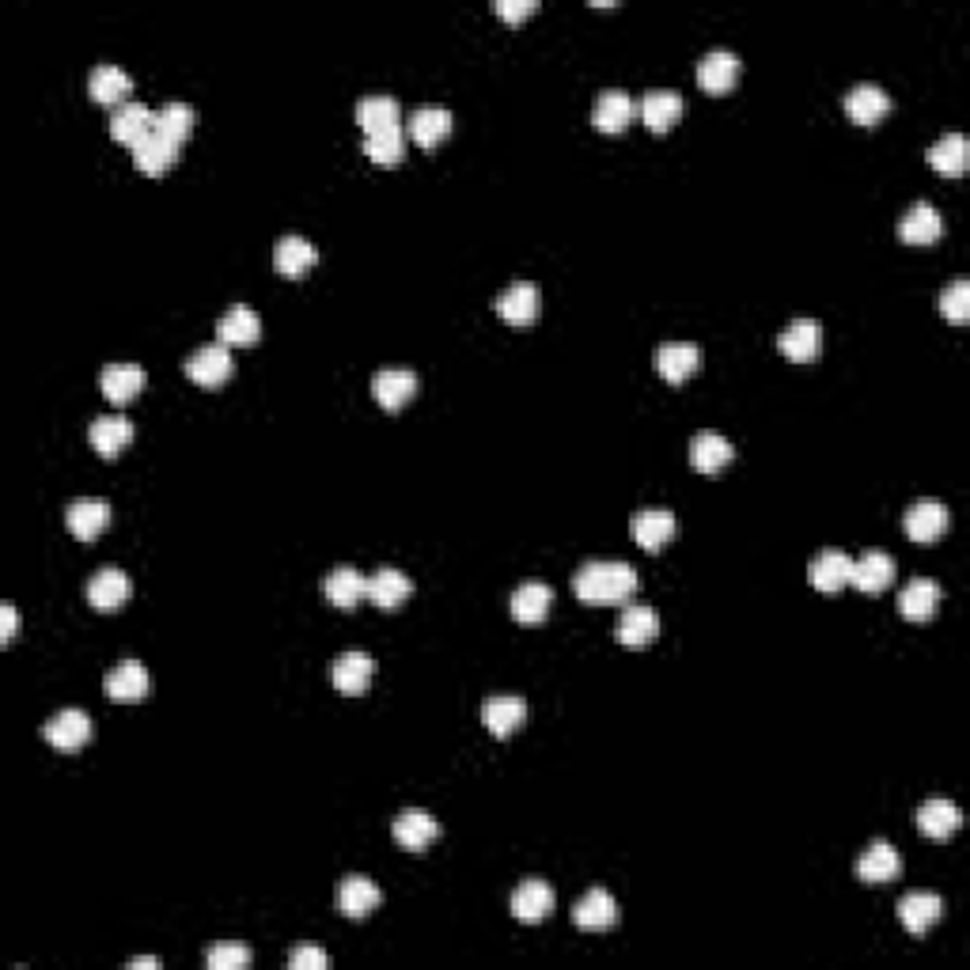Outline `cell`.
<instances>
[{"label": "cell", "mask_w": 970, "mask_h": 970, "mask_svg": "<svg viewBox=\"0 0 970 970\" xmlns=\"http://www.w3.org/2000/svg\"><path fill=\"white\" fill-rule=\"evenodd\" d=\"M819 345H823V327H819L816 319H808V315L789 319L781 327V334H777V349H781L789 361H811V356L819 353Z\"/></svg>", "instance_id": "52a82bcc"}, {"label": "cell", "mask_w": 970, "mask_h": 970, "mask_svg": "<svg viewBox=\"0 0 970 970\" xmlns=\"http://www.w3.org/2000/svg\"><path fill=\"white\" fill-rule=\"evenodd\" d=\"M364 152H369L375 163H398L402 152H406L402 121L398 126H387V129H375V134H364Z\"/></svg>", "instance_id": "bcb514c9"}, {"label": "cell", "mask_w": 970, "mask_h": 970, "mask_svg": "<svg viewBox=\"0 0 970 970\" xmlns=\"http://www.w3.org/2000/svg\"><path fill=\"white\" fill-rule=\"evenodd\" d=\"M937 607H940V584L925 580V576H917V580H910L898 591V615L910 618V622H925Z\"/></svg>", "instance_id": "ab89813d"}, {"label": "cell", "mask_w": 970, "mask_h": 970, "mask_svg": "<svg viewBox=\"0 0 970 970\" xmlns=\"http://www.w3.org/2000/svg\"><path fill=\"white\" fill-rule=\"evenodd\" d=\"M539 303H543V292H539L535 281H512L493 300V308H497V315H501L504 322H512V327H523V322H531L539 315Z\"/></svg>", "instance_id": "8fae6325"}, {"label": "cell", "mask_w": 970, "mask_h": 970, "mask_svg": "<svg viewBox=\"0 0 970 970\" xmlns=\"http://www.w3.org/2000/svg\"><path fill=\"white\" fill-rule=\"evenodd\" d=\"M736 76H739V54H732V50H710V54L697 61V84L713 95L728 92V87L736 84Z\"/></svg>", "instance_id": "e575fe53"}, {"label": "cell", "mask_w": 970, "mask_h": 970, "mask_svg": "<svg viewBox=\"0 0 970 970\" xmlns=\"http://www.w3.org/2000/svg\"><path fill=\"white\" fill-rule=\"evenodd\" d=\"M274 262H277V269H281L285 277H303L315 266V262H319V247H315L308 235L288 232V235H281V239H277Z\"/></svg>", "instance_id": "4dcf8cb0"}, {"label": "cell", "mask_w": 970, "mask_h": 970, "mask_svg": "<svg viewBox=\"0 0 970 970\" xmlns=\"http://www.w3.org/2000/svg\"><path fill=\"white\" fill-rule=\"evenodd\" d=\"M372 395L380 406L398 409L417 395V372L414 369H380L372 375Z\"/></svg>", "instance_id": "d6986e66"}, {"label": "cell", "mask_w": 970, "mask_h": 970, "mask_svg": "<svg viewBox=\"0 0 970 970\" xmlns=\"http://www.w3.org/2000/svg\"><path fill=\"white\" fill-rule=\"evenodd\" d=\"M615 637H618V644H626V649H644V644H652L660 637L657 610H652L649 603H629L622 615H618Z\"/></svg>", "instance_id": "277c9868"}, {"label": "cell", "mask_w": 970, "mask_h": 970, "mask_svg": "<svg viewBox=\"0 0 970 970\" xmlns=\"http://www.w3.org/2000/svg\"><path fill=\"white\" fill-rule=\"evenodd\" d=\"M850 569H853L850 554H842V550H823L819 557H811L808 580L816 584L819 591H838L842 584H850Z\"/></svg>", "instance_id": "8d00e7d4"}, {"label": "cell", "mask_w": 970, "mask_h": 970, "mask_svg": "<svg viewBox=\"0 0 970 970\" xmlns=\"http://www.w3.org/2000/svg\"><path fill=\"white\" fill-rule=\"evenodd\" d=\"M535 8H539L535 0H493V12L504 15V20H512V23H520L523 15H531Z\"/></svg>", "instance_id": "f907efd6"}, {"label": "cell", "mask_w": 970, "mask_h": 970, "mask_svg": "<svg viewBox=\"0 0 970 970\" xmlns=\"http://www.w3.org/2000/svg\"><path fill=\"white\" fill-rule=\"evenodd\" d=\"M99 387L103 395L110 402H129L134 395H141L145 387V369L134 361H115V364H103L99 372Z\"/></svg>", "instance_id": "83f0119b"}, {"label": "cell", "mask_w": 970, "mask_h": 970, "mask_svg": "<svg viewBox=\"0 0 970 970\" xmlns=\"http://www.w3.org/2000/svg\"><path fill=\"white\" fill-rule=\"evenodd\" d=\"M637 569L629 562H588L573 576V591L584 603H622L637 591Z\"/></svg>", "instance_id": "6da1fadb"}, {"label": "cell", "mask_w": 970, "mask_h": 970, "mask_svg": "<svg viewBox=\"0 0 970 970\" xmlns=\"http://www.w3.org/2000/svg\"><path fill=\"white\" fill-rule=\"evenodd\" d=\"M573 921L580 925V929H607V925H615L618 921L615 895H610V891H603V887H591L588 895L573 906Z\"/></svg>", "instance_id": "74e56055"}, {"label": "cell", "mask_w": 970, "mask_h": 970, "mask_svg": "<svg viewBox=\"0 0 970 970\" xmlns=\"http://www.w3.org/2000/svg\"><path fill=\"white\" fill-rule=\"evenodd\" d=\"M288 967H292V970H322V967H327V951L311 948V944H303V948H292V956H288Z\"/></svg>", "instance_id": "681fc988"}, {"label": "cell", "mask_w": 970, "mask_h": 970, "mask_svg": "<svg viewBox=\"0 0 970 970\" xmlns=\"http://www.w3.org/2000/svg\"><path fill=\"white\" fill-rule=\"evenodd\" d=\"M372 675H375V660L361 649L342 652V657L330 663V683H334L338 690H345V694H361V690H369Z\"/></svg>", "instance_id": "e0dca14e"}, {"label": "cell", "mask_w": 970, "mask_h": 970, "mask_svg": "<svg viewBox=\"0 0 970 970\" xmlns=\"http://www.w3.org/2000/svg\"><path fill=\"white\" fill-rule=\"evenodd\" d=\"M637 110H641L644 126L663 134V129H671L683 118V95H679L675 87H652V92L641 95V107Z\"/></svg>", "instance_id": "9a60e30c"}, {"label": "cell", "mask_w": 970, "mask_h": 970, "mask_svg": "<svg viewBox=\"0 0 970 970\" xmlns=\"http://www.w3.org/2000/svg\"><path fill=\"white\" fill-rule=\"evenodd\" d=\"M87 436H92V448L99 451V456H118V451L134 440V422H129L126 414H99L92 422V428H87Z\"/></svg>", "instance_id": "d590c367"}, {"label": "cell", "mask_w": 970, "mask_h": 970, "mask_svg": "<svg viewBox=\"0 0 970 970\" xmlns=\"http://www.w3.org/2000/svg\"><path fill=\"white\" fill-rule=\"evenodd\" d=\"M550 607H554V588L543 580H527L520 584V588L512 591V618L515 622H543V618L550 615Z\"/></svg>", "instance_id": "836d02e7"}, {"label": "cell", "mask_w": 970, "mask_h": 970, "mask_svg": "<svg viewBox=\"0 0 970 970\" xmlns=\"http://www.w3.org/2000/svg\"><path fill=\"white\" fill-rule=\"evenodd\" d=\"M736 448H732L728 436L713 433V428H702V433L690 436V467L702 470V475H713V470L728 467Z\"/></svg>", "instance_id": "5bb4252c"}, {"label": "cell", "mask_w": 970, "mask_h": 970, "mask_svg": "<svg viewBox=\"0 0 970 970\" xmlns=\"http://www.w3.org/2000/svg\"><path fill=\"white\" fill-rule=\"evenodd\" d=\"M402 118V103L395 99V95H364V99H356V121H361L364 134H375V129H387V126H398Z\"/></svg>", "instance_id": "b9f144b4"}, {"label": "cell", "mask_w": 970, "mask_h": 970, "mask_svg": "<svg viewBox=\"0 0 970 970\" xmlns=\"http://www.w3.org/2000/svg\"><path fill=\"white\" fill-rule=\"evenodd\" d=\"M451 121L456 118H451V110L444 107V103H425V107H417L414 115H409V137H414L417 145L433 148L451 134Z\"/></svg>", "instance_id": "1f68e13d"}, {"label": "cell", "mask_w": 970, "mask_h": 970, "mask_svg": "<svg viewBox=\"0 0 970 970\" xmlns=\"http://www.w3.org/2000/svg\"><path fill=\"white\" fill-rule=\"evenodd\" d=\"M675 512L671 509H641L629 515V535H633L637 546L644 550H660L663 543H668L671 535H675Z\"/></svg>", "instance_id": "7c38bea8"}, {"label": "cell", "mask_w": 970, "mask_h": 970, "mask_svg": "<svg viewBox=\"0 0 970 970\" xmlns=\"http://www.w3.org/2000/svg\"><path fill=\"white\" fill-rule=\"evenodd\" d=\"M898 235H903L906 243H932L944 235V216L937 205H929V201H914L910 209H906L903 216H898Z\"/></svg>", "instance_id": "d4e9b609"}, {"label": "cell", "mask_w": 970, "mask_h": 970, "mask_svg": "<svg viewBox=\"0 0 970 970\" xmlns=\"http://www.w3.org/2000/svg\"><path fill=\"white\" fill-rule=\"evenodd\" d=\"M944 917V898L932 895V891H910V895L898 898V921L910 932H925L929 925H937Z\"/></svg>", "instance_id": "f1b7e54d"}, {"label": "cell", "mask_w": 970, "mask_h": 970, "mask_svg": "<svg viewBox=\"0 0 970 970\" xmlns=\"http://www.w3.org/2000/svg\"><path fill=\"white\" fill-rule=\"evenodd\" d=\"M702 369V345L694 342H663L657 345V372L663 375V380L679 383L686 380L690 372Z\"/></svg>", "instance_id": "d6a6232c"}, {"label": "cell", "mask_w": 970, "mask_h": 970, "mask_svg": "<svg viewBox=\"0 0 970 970\" xmlns=\"http://www.w3.org/2000/svg\"><path fill=\"white\" fill-rule=\"evenodd\" d=\"M482 721L493 736H512L523 721H527V702L520 694H493L482 705Z\"/></svg>", "instance_id": "4316f807"}, {"label": "cell", "mask_w": 970, "mask_h": 970, "mask_svg": "<svg viewBox=\"0 0 970 970\" xmlns=\"http://www.w3.org/2000/svg\"><path fill=\"white\" fill-rule=\"evenodd\" d=\"M554 903H557L554 887L539 876L523 880V884L512 891V914L520 917V921H543V917H550V910H554Z\"/></svg>", "instance_id": "44dd1931"}, {"label": "cell", "mask_w": 970, "mask_h": 970, "mask_svg": "<svg viewBox=\"0 0 970 970\" xmlns=\"http://www.w3.org/2000/svg\"><path fill=\"white\" fill-rule=\"evenodd\" d=\"M186 375L194 383H201V387H216V383H224L232 375V353L224 342H209V345H198L194 353L186 356Z\"/></svg>", "instance_id": "5b68a950"}, {"label": "cell", "mask_w": 970, "mask_h": 970, "mask_svg": "<svg viewBox=\"0 0 970 970\" xmlns=\"http://www.w3.org/2000/svg\"><path fill=\"white\" fill-rule=\"evenodd\" d=\"M409 591H414V580L402 569H395V565H383V569H375L372 576H364V596L383 610L402 607V603L409 599Z\"/></svg>", "instance_id": "ba28073f"}, {"label": "cell", "mask_w": 970, "mask_h": 970, "mask_svg": "<svg viewBox=\"0 0 970 970\" xmlns=\"http://www.w3.org/2000/svg\"><path fill=\"white\" fill-rule=\"evenodd\" d=\"M258 334H262V319L247 303H235V308H228L216 319V342L224 345H255Z\"/></svg>", "instance_id": "ac0fdd59"}, {"label": "cell", "mask_w": 970, "mask_h": 970, "mask_svg": "<svg viewBox=\"0 0 970 970\" xmlns=\"http://www.w3.org/2000/svg\"><path fill=\"white\" fill-rule=\"evenodd\" d=\"M129 591H134V580H129V573L118 569V565H103V569H95L92 580H87V603H92L95 610H103V615L118 610L121 603L129 599Z\"/></svg>", "instance_id": "7a4b0ae2"}, {"label": "cell", "mask_w": 970, "mask_h": 970, "mask_svg": "<svg viewBox=\"0 0 970 970\" xmlns=\"http://www.w3.org/2000/svg\"><path fill=\"white\" fill-rule=\"evenodd\" d=\"M383 891L375 887V880L369 876H345L342 880V891H338V906H342L345 917H369L375 906H380Z\"/></svg>", "instance_id": "f35d334b"}, {"label": "cell", "mask_w": 970, "mask_h": 970, "mask_svg": "<svg viewBox=\"0 0 970 970\" xmlns=\"http://www.w3.org/2000/svg\"><path fill=\"white\" fill-rule=\"evenodd\" d=\"M898 872H903V856H898V850L891 842H872L868 850L856 856V876H861L864 884H887Z\"/></svg>", "instance_id": "cb8c5ba5"}, {"label": "cell", "mask_w": 970, "mask_h": 970, "mask_svg": "<svg viewBox=\"0 0 970 970\" xmlns=\"http://www.w3.org/2000/svg\"><path fill=\"white\" fill-rule=\"evenodd\" d=\"M845 110H850L853 121H861V126H872V121H880L891 110V95L887 87L864 81V84H853L850 92H845Z\"/></svg>", "instance_id": "484cf974"}, {"label": "cell", "mask_w": 970, "mask_h": 970, "mask_svg": "<svg viewBox=\"0 0 970 970\" xmlns=\"http://www.w3.org/2000/svg\"><path fill=\"white\" fill-rule=\"evenodd\" d=\"M194 121H198V110L190 107V103L171 99V103H163V107L156 110V126H152V134H160L163 141H171V145H179V148H182V141H186V137H190V129H194Z\"/></svg>", "instance_id": "60d3db41"}, {"label": "cell", "mask_w": 970, "mask_h": 970, "mask_svg": "<svg viewBox=\"0 0 970 970\" xmlns=\"http://www.w3.org/2000/svg\"><path fill=\"white\" fill-rule=\"evenodd\" d=\"M15 626H20V615H15V603H0V641H12Z\"/></svg>", "instance_id": "816d5d0a"}, {"label": "cell", "mask_w": 970, "mask_h": 970, "mask_svg": "<svg viewBox=\"0 0 970 970\" xmlns=\"http://www.w3.org/2000/svg\"><path fill=\"white\" fill-rule=\"evenodd\" d=\"M891 580H895V557L884 554V550H868V554H861L850 569V584L861 591H868V596L872 591H884Z\"/></svg>", "instance_id": "7402d4cb"}, {"label": "cell", "mask_w": 970, "mask_h": 970, "mask_svg": "<svg viewBox=\"0 0 970 970\" xmlns=\"http://www.w3.org/2000/svg\"><path fill=\"white\" fill-rule=\"evenodd\" d=\"M322 596H327L334 607L349 610L356 599L364 596V576L353 569V565H334L327 576H322Z\"/></svg>", "instance_id": "7bdbcfd3"}, {"label": "cell", "mask_w": 970, "mask_h": 970, "mask_svg": "<svg viewBox=\"0 0 970 970\" xmlns=\"http://www.w3.org/2000/svg\"><path fill=\"white\" fill-rule=\"evenodd\" d=\"M103 686H107L110 702L134 705V702H141V697L148 694V686H152V679H148V671H145V663H141V660L126 657V660H118L115 668L107 671V679H103Z\"/></svg>", "instance_id": "3957f363"}, {"label": "cell", "mask_w": 970, "mask_h": 970, "mask_svg": "<svg viewBox=\"0 0 970 970\" xmlns=\"http://www.w3.org/2000/svg\"><path fill=\"white\" fill-rule=\"evenodd\" d=\"M152 126H156V110L141 99H126L121 107H115V115H110V137L129 148L145 141V137L152 134Z\"/></svg>", "instance_id": "8992f818"}, {"label": "cell", "mask_w": 970, "mask_h": 970, "mask_svg": "<svg viewBox=\"0 0 970 970\" xmlns=\"http://www.w3.org/2000/svg\"><path fill=\"white\" fill-rule=\"evenodd\" d=\"M959 823H963V811H959L951 800H944V797H932V800H925L921 808H917V830H921L925 838H932V842L951 838L959 830Z\"/></svg>", "instance_id": "ffe728a7"}, {"label": "cell", "mask_w": 970, "mask_h": 970, "mask_svg": "<svg viewBox=\"0 0 970 970\" xmlns=\"http://www.w3.org/2000/svg\"><path fill=\"white\" fill-rule=\"evenodd\" d=\"M948 523L951 515L940 501H914L903 515V531L914 543H932V539H940L944 531H948Z\"/></svg>", "instance_id": "4fadbf2b"}, {"label": "cell", "mask_w": 970, "mask_h": 970, "mask_svg": "<svg viewBox=\"0 0 970 970\" xmlns=\"http://www.w3.org/2000/svg\"><path fill=\"white\" fill-rule=\"evenodd\" d=\"M42 736L54 743L57 750H81L92 739V716L84 710H61L42 724Z\"/></svg>", "instance_id": "9c48e42d"}, {"label": "cell", "mask_w": 970, "mask_h": 970, "mask_svg": "<svg viewBox=\"0 0 970 970\" xmlns=\"http://www.w3.org/2000/svg\"><path fill=\"white\" fill-rule=\"evenodd\" d=\"M970 160V145L963 134H944L940 141L929 145V163L940 174H963Z\"/></svg>", "instance_id": "ee69618b"}, {"label": "cell", "mask_w": 970, "mask_h": 970, "mask_svg": "<svg viewBox=\"0 0 970 970\" xmlns=\"http://www.w3.org/2000/svg\"><path fill=\"white\" fill-rule=\"evenodd\" d=\"M937 303H940V311L948 315L951 322H967L970 319V281H963V277H959V281H951L937 296Z\"/></svg>", "instance_id": "c3c4849f"}, {"label": "cell", "mask_w": 970, "mask_h": 970, "mask_svg": "<svg viewBox=\"0 0 970 970\" xmlns=\"http://www.w3.org/2000/svg\"><path fill=\"white\" fill-rule=\"evenodd\" d=\"M87 92H92L95 103H110V107H121V103L129 99V92H134V76H129L121 65H110V61H103V65H95L92 76H87Z\"/></svg>", "instance_id": "2e32d148"}, {"label": "cell", "mask_w": 970, "mask_h": 970, "mask_svg": "<svg viewBox=\"0 0 970 970\" xmlns=\"http://www.w3.org/2000/svg\"><path fill=\"white\" fill-rule=\"evenodd\" d=\"M107 523H110V501H103V497H76L65 509V527L73 531L76 539H84V543L103 535Z\"/></svg>", "instance_id": "30bf717a"}, {"label": "cell", "mask_w": 970, "mask_h": 970, "mask_svg": "<svg viewBox=\"0 0 970 970\" xmlns=\"http://www.w3.org/2000/svg\"><path fill=\"white\" fill-rule=\"evenodd\" d=\"M395 842L406 845V850H425V845H433L436 838H440V823H436L433 816H428L425 808H406L395 816Z\"/></svg>", "instance_id": "603a6c76"}, {"label": "cell", "mask_w": 970, "mask_h": 970, "mask_svg": "<svg viewBox=\"0 0 970 970\" xmlns=\"http://www.w3.org/2000/svg\"><path fill=\"white\" fill-rule=\"evenodd\" d=\"M637 115V103L633 95L622 92V87H607V92L596 95V107H591V121L607 134H618L626 129V121Z\"/></svg>", "instance_id": "f546056e"}, {"label": "cell", "mask_w": 970, "mask_h": 970, "mask_svg": "<svg viewBox=\"0 0 970 970\" xmlns=\"http://www.w3.org/2000/svg\"><path fill=\"white\" fill-rule=\"evenodd\" d=\"M129 967H160V959H156V956H137V959H129Z\"/></svg>", "instance_id": "f5cc1de1"}, {"label": "cell", "mask_w": 970, "mask_h": 970, "mask_svg": "<svg viewBox=\"0 0 970 970\" xmlns=\"http://www.w3.org/2000/svg\"><path fill=\"white\" fill-rule=\"evenodd\" d=\"M251 948L247 944H235V940H224V944H213V948L205 951V963L213 970H239L251 963Z\"/></svg>", "instance_id": "7dc6e473"}, {"label": "cell", "mask_w": 970, "mask_h": 970, "mask_svg": "<svg viewBox=\"0 0 970 970\" xmlns=\"http://www.w3.org/2000/svg\"><path fill=\"white\" fill-rule=\"evenodd\" d=\"M174 160H179V145L163 141L160 134H148L145 141H137V145H134V163H137V168H141L145 174H163Z\"/></svg>", "instance_id": "f6af8a7d"}]
</instances>
